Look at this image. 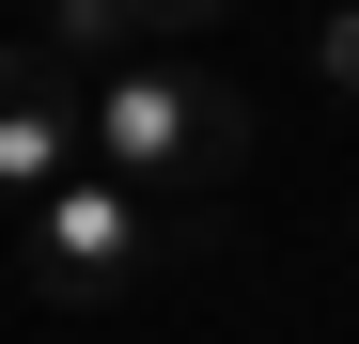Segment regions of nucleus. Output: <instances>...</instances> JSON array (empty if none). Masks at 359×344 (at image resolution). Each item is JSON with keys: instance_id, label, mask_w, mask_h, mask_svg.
I'll list each match as a JSON object with an SVG mask.
<instances>
[{"instance_id": "obj_2", "label": "nucleus", "mask_w": 359, "mask_h": 344, "mask_svg": "<svg viewBox=\"0 0 359 344\" xmlns=\"http://www.w3.org/2000/svg\"><path fill=\"white\" fill-rule=\"evenodd\" d=\"M188 251H203V219H188V204L109 188V172H63V188L32 204V235H16V282H32V298H126V282L188 266Z\"/></svg>"}, {"instance_id": "obj_1", "label": "nucleus", "mask_w": 359, "mask_h": 344, "mask_svg": "<svg viewBox=\"0 0 359 344\" xmlns=\"http://www.w3.org/2000/svg\"><path fill=\"white\" fill-rule=\"evenodd\" d=\"M79 172H109V188H219V172H250V94L172 63V47H141V63H109L94 110H79Z\"/></svg>"}, {"instance_id": "obj_3", "label": "nucleus", "mask_w": 359, "mask_h": 344, "mask_svg": "<svg viewBox=\"0 0 359 344\" xmlns=\"http://www.w3.org/2000/svg\"><path fill=\"white\" fill-rule=\"evenodd\" d=\"M79 110H94V79L63 47H0V204H47L79 172Z\"/></svg>"}, {"instance_id": "obj_6", "label": "nucleus", "mask_w": 359, "mask_h": 344, "mask_svg": "<svg viewBox=\"0 0 359 344\" xmlns=\"http://www.w3.org/2000/svg\"><path fill=\"white\" fill-rule=\"evenodd\" d=\"M126 16H141V32L172 47V32H203V16H234V0H126Z\"/></svg>"}, {"instance_id": "obj_5", "label": "nucleus", "mask_w": 359, "mask_h": 344, "mask_svg": "<svg viewBox=\"0 0 359 344\" xmlns=\"http://www.w3.org/2000/svg\"><path fill=\"white\" fill-rule=\"evenodd\" d=\"M313 63H328V94H359V0H328V32H313Z\"/></svg>"}, {"instance_id": "obj_4", "label": "nucleus", "mask_w": 359, "mask_h": 344, "mask_svg": "<svg viewBox=\"0 0 359 344\" xmlns=\"http://www.w3.org/2000/svg\"><path fill=\"white\" fill-rule=\"evenodd\" d=\"M32 47H63V63H79V79H109V63H141V47H156V32L126 16V0H47V32H32Z\"/></svg>"}]
</instances>
